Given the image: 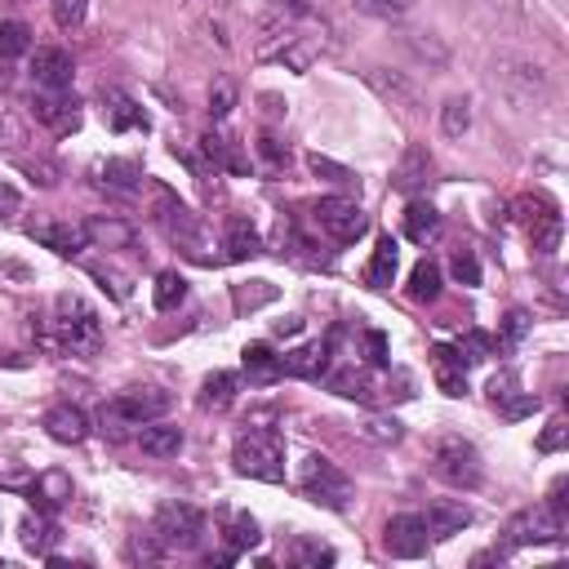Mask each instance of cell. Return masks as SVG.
<instances>
[{
  "instance_id": "obj_37",
  "label": "cell",
  "mask_w": 569,
  "mask_h": 569,
  "mask_svg": "<svg viewBox=\"0 0 569 569\" xmlns=\"http://www.w3.org/2000/svg\"><path fill=\"white\" fill-rule=\"evenodd\" d=\"M31 50V31L23 23H0V63H14Z\"/></svg>"
},
{
  "instance_id": "obj_3",
  "label": "cell",
  "mask_w": 569,
  "mask_h": 569,
  "mask_svg": "<svg viewBox=\"0 0 569 569\" xmlns=\"http://www.w3.org/2000/svg\"><path fill=\"white\" fill-rule=\"evenodd\" d=\"M231 463L241 477L250 481H267V485H280L284 481V441L276 432H245L231 450Z\"/></svg>"
},
{
  "instance_id": "obj_16",
  "label": "cell",
  "mask_w": 569,
  "mask_h": 569,
  "mask_svg": "<svg viewBox=\"0 0 569 569\" xmlns=\"http://www.w3.org/2000/svg\"><path fill=\"white\" fill-rule=\"evenodd\" d=\"M422 520H427V534L432 539H454V534H463L471 526V507L458 503V498H441V503L427 507Z\"/></svg>"
},
{
  "instance_id": "obj_30",
  "label": "cell",
  "mask_w": 569,
  "mask_h": 569,
  "mask_svg": "<svg viewBox=\"0 0 569 569\" xmlns=\"http://www.w3.org/2000/svg\"><path fill=\"white\" fill-rule=\"evenodd\" d=\"M405 236H409L414 245H427V241H437V236H441V214H437L432 205L414 201V205L405 210Z\"/></svg>"
},
{
  "instance_id": "obj_12",
  "label": "cell",
  "mask_w": 569,
  "mask_h": 569,
  "mask_svg": "<svg viewBox=\"0 0 569 569\" xmlns=\"http://www.w3.org/2000/svg\"><path fill=\"white\" fill-rule=\"evenodd\" d=\"M27 236H31L36 245L54 250L59 258H76L80 250H89V236H85L80 223H31Z\"/></svg>"
},
{
  "instance_id": "obj_29",
  "label": "cell",
  "mask_w": 569,
  "mask_h": 569,
  "mask_svg": "<svg viewBox=\"0 0 569 569\" xmlns=\"http://www.w3.org/2000/svg\"><path fill=\"white\" fill-rule=\"evenodd\" d=\"M142 454H152V458H174L182 450V427H165V422H148L142 427V437H138Z\"/></svg>"
},
{
  "instance_id": "obj_13",
  "label": "cell",
  "mask_w": 569,
  "mask_h": 569,
  "mask_svg": "<svg viewBox=\"0 0 569 569\" xmlns=\"http://www.w3.org/2000/svg\"><path fill=\"white\" fill-rule=\"evenodd\" d=\"M72 76H76V63L59 45H45V50L31 54V80L40 89H72Z\"/></svg>"
},
{
  "instance_id": "obj_9",
  "label": "cell",
  "mask_w": 569,
  "mask_h": 569,
  "mask_svg": "<svg viewBox=\"0 0 569 569\" xmlns=\"http://www.w3.org/2000/svg\"><path fill=\"white\" fill-rule=\"evenodd\" d=\"M312 214H316L320 231L329 236V241H339V245H352V241H361V236H365V227H369L365 210H361L352 197H320Z\"/></svg>"
},
{
  "instance_id": "obj_23",
  "label": "cell",
  "mask_w": 569,
  "mask_h": 569,
  "mask_svg": "<svg viewBox=\"0 0 569 569\" xmlns=\"http://www.w3.org/2000/svg\"><path fill=\"white\" fill-rule=\"evenodd\" d=\"M534 210L539 214H530V241H534V250L539 254H556L560 250V214H556V205L552 201H534Z\"/></svg>"
},
{
  "instance_id": "obj_40",
  "label": "cell",
  "mask_w": 569,
  "mask_h": 569,
  "mask_svg": "<svg viewBox=\"0 0 569 569\" xmlns=\"http://www.w3.org/2000/svg\"><path fill=\"white\" fill-rule=\"evenodd\" d=\"M352 5H356L361 14H369V18L396 23V18H405V14L414 10V0H352Z\"/></svg>"
},
{
  "instance_id": "obj_32",
  "label": "cell",
  "mask_w": 569,
  "mask_h": 569,
  "mask_svg": "<svg viewBox=\"0 0 569 569\" xmlns=\"http://www.w3.org/2000/svg\"><path fill=\"white\" fill-rule=\"evenodd\" d=\"M236 388H241V378L236 374H227V369L210 374L205 388H201V409H227L236 401Z\"/></svg>"
},
{
  "instance_id": "obj_17",
  "label": "cell",
  "mask_w": 569,
  "mask_h": 569,
  "mask_svg": "<svg viewBox=\"0 0 569 569\" xmlns=\"http://www.w3.org/2000/svg\"><path fill=\"white\" fill-rule=\"evenodd\" d=\"M93 178H99V187L112 192V197H134L142 187V165L125 161V156H112V161H103L99 169H93Z\"/></svg>"
},
{
  "instance_id": "obj_4",
  "label": "cell",
  "mask_w": 569,
  "mask_h": 569,
  "mask_svg": "<svg viewBox=\"0 0 569 569\" xmlns=\"http://www.w3.org/2000/svg\"><path fill=\"white\" fill-rule=\"evenodd\" d=\"M299 485H303V494H307L312 503H320V507H329V511H347V503H352V477H347L339 463H329V458H320V454H312V458L303 463Z\"/></svg>"
},
{
  "instance_id": "obj_33",
  "label": "cell",
  "mask_w": 569,
  "mask_h": 569,
  "mask_svg": "<svg viewBox=\"0 0 569 569\" xmlns=\"http://www.w3.org/2000/svg\"><path fill=\"white\" fill-rule=\"evenodd\" d=\"M85 236H89V245H103V250H125L134 241V231L116 218H93L85 223Z\"/></svg>"
},
{
  "instance_id": "obj_10",
  "label": "cell",
  "mask_w": 569,
  "mask_h": 569,
  "mask_svg": "<svg viewBox=\"0 0 569 569\" xmlns=\"http://www.w3.org/2000/svg\"><path fill=\"white\" fill-rule=\"evenodd\" d=\"M427 520L422 516H414V511H405V516H392L388 520V530H383V543H388V552L392 556H401V560H418L422 552H427Z\"/></svg>"
},
{
  "instance_id": "obj_20",
  "label": "cell",
  "mask_w": 569,
  "mask_h": 569,
  "mask_svg": "<svg viewBox=\"0 0 569 569\" xmlns=\"http://www.w3.org/2000/svg\"><path fill=\"white\" fill-rule=\"evenodd\" d=\"M103 116H108V125H112L116 134H125V129H148V112H142L125 89H103Z\"/></svg>"
},
{
  "instance_id": "obj_55",
  "label": "cell",
  "mask_w": 569,
  "mask_h": 569,
  "mask_svg": "<svg viewBox=\"0 0 569 569\" xmlns=\"http://www.w3.org/2000/svg\"><path fill=\"white\" fill-rule=\"evenodd\" d=\"M18 205H23V197H18V187H10V182H0V218H10V214H18Z\"/></svg>"
},
{
  "instance_id": "obj_43",
  "label": "cell",
  "mask_w": 569,
  "mask_h": 569,
  "mask_svg": "<svg viewBox=\"0 0 569 569\" xmlns=\"http://www.w3.org/2000/svg\"><path fill=\"white\" fill-rule=\"evenodd\" d=\"M267 14L284 18V23H307L316 14V0H263Z\"/></svg>"
},
{
  "instance_id": "obj_14",
  "label": "cell",
  "mask_w": 569,
  "mask_h": 569,
  "mask_svg": "<svg viewBox=\"0 0 569 569\" xmlns=\"http://www.w3.org/2000/svg\"><path fill=\"white\" fill-rule=\"evenodd\" d=\"M432 174H437L432 156H427V148H418V142H414V148H405V156H401V165L392 174V187H396V192H405V197H418V192H427Z\"/></svg>"
},
{
  "instance_id": "obj_31",
  "label": "cell",
  "mask_w": 569,
  "mask_h": 569,
  "mask_svg": "<svg viewBox=\"0 0 569 569\" xmlns=\"http://www.w3.org/2000/svg\"><path fill=\"white\" fill-rule=\"evenodd\" d=\"M409 299L414 303H437L441 299V267L432 258L414 263V271H409Z\"/></svg>"
},
{
  "instance_id": "obj_7",
  "label": "cell",
  "mask_w": 569,
  "mask_h": 569,
  "mask_svg": "<svg viewBox=\"0 0 569 569\" xmlns=\"http://www.w3.org/2000/svg\"><path fill=\"white\" fill-rule=\"evenodd\" d=\"M507 543L511 547H539V543H560V534H565V516L556 511V507H547V503H534V507H526V511H516L511 520H507Z\"/></svg>"
},
{
  "instance_id": "obj_59",
  "label": "cell",
  "mask_w": 569,
  "mask_h": 569,
  "mask_svg": "<svg viewBox=\"0 0 569 569\" xmlns=\"http://www.w3.org/2000/svg\"><path fill=\"white\" fill-rule=\"evenodd\" d=\"M471 5H494V0H471Z\"/></svg>"
},
{
  "instance_id": "obj_46",
  "label": "cell",
  "mask_w": 569,
  "mask_h": 569,
  "mask_svg": "<svg viewBox=\"0 0 569 569\" xmlns=\"http://www.w3.org/2000/svg\"><path fill=\"white\" fill-rule=\"evenodd\" d=\"M361 437H365V441H378V445H396V441L405 437V427H401L396 418H369V422L361 427Z\"/></svg>"
},
{
  "instance_id": "obj_34",
  "label": "cell",
  "mask_w": 569,
  "mask_h": 569,
  "mask_svg": "<svg viewBox=\"0 0 569 569\" xmlns=\"http://www.w3.org/2000/svg\"><path fill=\"white\" fill-rule=\"evenodd\" d=\"M290 560L303 565V569H320V565H334V547L320 543V539H294Z\"/></svg>"
},
{
  "instance_id": "obj_58",
  "label": "cell",
  "mask_w": 569,
  "mask_h": 569,
  "mask_svg": "<svg viewBox=\"0 0 569 569\" xmlns=\"http://www.w3.org/2000/svg\"><path fill=\"white\" fill-rule=\"evenodd\" d=\"M299 329H303V320L290 316V320H280V325H276V334H299Z\"/></svg>"
},
{
  "instance_id": "obj_25",
  "label": "cell",
  "mask_w": 569,
  "mask_h": 569,
  "mask_svg": "<svg viewBox=\"0 0 569 569\" xmlns=\"http://www.w3.org/2000/svg\"><path fill=\"white\" fill-rule=\"evenodd\" d=\"M218 526H223V539H227V547L241 556V552H250V547H258V520L250 516V511H223L218 516Z\"/></svg>"
},
{
  "instance_id": "obj_1",
  "label": "cell",
  "mask_w": 569,
  "mask_h": 569,
  "mask_svg": "<svg viewBox=\"0 0 569 569\" xmlns=\"http://www.w3.org/2000/svg\"><path fill=\"white\" fill-rule=\"evenodd\" d=\"M45 343L59 347V352H72V356H93L103 347V320L80 294H59Z\"/></svg>"
},
{
  "instance_id": "obj_49",
  "label": "cell",
  "mask_w": 569,
  "mask_h": 569,
  "mask_svg": "<svg viewBox=\"0 0 569 569\" xmlns=\"http://www.w3.org/2000/svg\"><path fill=\"white\" fill-rule=\"evenodd\" d=\"M565 441H569V422H565V418L556 414V418H552V422L543 427V437H539V450H543V454H556V450H560Z\"/></svg>"
},
{
  "instance_id": "obj_48",
  "label": "cell",
  "mask_w": 569,
  "mask_h": 569,
  "mask_svg": "<svg viewBox=\"0 0 569 569\" xmlns=\"http://www.w3.org/2000/svg\"><path fill=\"white\" fill-rule=\"evenodd\" d=\"M450 267H454L458 284H481V263H477V254H471V250H458Z\"/></svg>"
},
{
  "instance_id": "obj_50",
  "label": "cell",
  "mask_w": 569,
  "mask_h": 569,
  "mask_svg": "<svg viewBox=\"0 0 569 569\" xmlns=\"http://www.w3.org/2000/svg\"><path fill=\"white\" fill-rule=\"evenodd\" d=\"M490 347H494V343H490L485 334H467V339L458 343V356H463L467 365H477V361H485V356H490Z\"/></svg>"
},
{
  "instance_id": "obj_11",
  "label": "cell",
  "mask_w": 569,
  "mask_h": 569,
  "mask_svg": "<svg viewBox=\"0 0 569 569\" xmlns=\"http://www.w3.org/2000/svg\"><path fill=\"white\" fill-rule=\"evenodd\" d=\"M31 116L45 125V129H54V134H72L80 125V108L76 99H67V89H45L31 99Z\"/></svg>"
},
{
  "instance_id": "obj_28",
  "label": "cell",
  "mask_w": 569,
  "mask_h": 569,
  "mask_svg": "<svg viewBox=\"0 0 569 569\" xmlns=\"http://www.w3.org/2000/svg\"><path fill=\"white\" fill-rule=\"evenodd\" d=\"M280 369L294 374V378H320L329 369V343H312V347H299L290 356H280Z\"/></svg>"
},
{
  "instance_id": "obj_22",
  "label": "cell",
  "mask_w": 569,
  "mask_h": 569,
  "mask_svg": "<svg viewBox=\"0 0 569 569\" xmlns=\"http://www.w3.org/2000/svg\"><path fill=\"white\" fill-rule=\"evenodd\" d=\"M201 152L214 161V165H223L227 174H250V156H245V148L236 142L231 134H205L201 138Z\"/></svg>"
},
{
  "instance_id": "obj_42",
  "label": "cell",
  "mask_w": 569,
  "mask_h": 569,
  "mask_svg": "<svg viewBox=\"0 0 569 569\" xmlns=\"http://www.w3.org/2000/svg\"><path fill=\"white\" fill-rule=\"evenodd\" d=\"M441 129H445L450 138H463V134L471 129V103H467V99H450V103L441 108Z\"/></svg>"
},
{
  "instance_id": "obj_19",
  "label": "cell",
  "mask_w": 569,
  "mask_h": 569,
  "mask_svg": "<svg viewBox=\"0 0 569 569\" xmlns=\"http://www.w3.org/2000/svg\"><path fill=\"white\" fill-rule=\"evenodd\" d=\"M45 432H50L59 445H80L89 437V418L76 405H54L50 414H45Z\"/></svg>"
},
{
  "instance_id": "obj_27",
  "label": "cell",
  "mask_w": 569,
  "mask_h": 569,
  "mask_svg": "<svg viewBox=\"0 0 569 569\" xmlns=\"http://www.w3.org/2000/svg\"><path fill=\"white\" fill-rule=\"evenodd\" d=\"M396 263H401V250H396L392 236H383V241L374 245V258H369V267H365V280L374 284V290H388V284L396 280Z\"/></svg>"
},
{
  "instance_id": "obj_45",
  "label": "cell",
  "mask_w": 569,
  "mask_h": 569,
  "mask_svg": "<svg viewBox=\"0 0 569 569\" xmlns=\"http://www.w3.org/2000/svg\"><path fill=\"white\" fill-rule=\"evenodd\" d=\"M50 10H54V23L63 31H76L85 23V14H89V0H50Z\"/></svg>"
},
{
  "instance_id": "obj_15",
  "label": "cell",
  "mask_w": 569,
  "mask_h": 569,
  "mask_svg": "<svg viewBox=\"0 0 569 569\" xmlns=\"http://www.w3.org/2000/svg\"><path fill=\"white\" fill-rule=\"evenodd\" d=\"M365 80H369V89L378 93V99H388L392 108H405V112H418V85L414 80H405L401 72H388V67H369L365 72Z\"/></svg>"
},
{
  "instance_id": "obj_8",
  "label": "cell",
  "mask_w": 569,
  "mask_h": 569,
  "mask_svg": "<svg viewBox=\"0 0 569 569\" xmlns=\"http://www.w3.org/2000/svg\"><path fill=\"white\" fill-rule=\"evenodd\" d=\"M169 405H174V396L161 392V388H129V392H121L112 405H103V418L125 422V427H148V422L165 418Z\"/></svg>"
},
{
  "instance_id": "obj_26",
  "label": "cell",
  "mask_w": 569,
  "mask_h": 569,
  "mask_svg": "<svg viewBox=\"0 0 569 569\" xmlns=\"http://www.w3.org/2000/svg\"><path fill=\"white\" fill-rule=\"evenodd\" d=\"M241 365H245V378H250V383H258V388L276 383V378L284 374V369H280V356H276L267 343H250V347L241 352Z\"/></svg>"
},
{
  "instance_id": "obj_39",
  "label": "cell",
  "mask_w": 569,
  "mask_h": 569,
  "mask_svg": "<svg viewBox=\"0 0 569 569\" xmlns=\"http://www.w3.org/2000/svg\"><path fill=\"white\" fill-rule=\"evenodd\" d=\"M152 299H156L161 312H174V307L187 299V280H182L178 271H161V276H156V294H152Z\"/></svg>"
},
{
  "instance_id": "obj_24",
  "label": "cell",
  "mask_w": 569,
  "mask_h": 569,
  "mask_svg": "<svg viewBox=\"0 0 569 569\" xmlns=\"http://www.w3.org/2000/svg\"><path fill=\"white\" fill-rule=\"evenodd\" d=\"M31 503H36V511H59L63 503H72V477L67 471H45V477H36Z\"/></svg>"
},
{
  "instance_id": "obj_21",
  "label": "cell",
  "mask_w": 569,
  "mask_h": 569,
  "mask_svg": "<svg viewBox=\"0 0 569 569\" xmlns=\"http://www.w3.org/2000/svg\"><path fill=\"white\" fill-rule=\"evenodd\" d=\"M432 365H437V383L445 396H467V361L458 356V347H432Z\"/></svg>"
},
{
  "instance_id": "obj_51",
  "label": "cell",
  "mask_w": 569,
  "mask_h": 569,
  "mask_svg": "<svg viewBox=\"0 0 569 569\" xmlns=\"http://www.w3.org/2000/svg\"><path fill=\"white\" fill-rule=\"evenodd\" d=\"M18 142H27V138H23V125H18L14 116H0V148L14 152Z\"/></svg>"
},
{
  "instance_id": "obj_2",
  "label": "cell",
  "mask_w": 569,
  "mask_h": 569,
  "mask_svg": "<svg viewBox=\"0 0 569 569\" xmlns=\"http://www.w3.org/2000/svg\"><path fill=\"white\" fill-rule=\"evenodd\" d=\"M494 85H498V93H503V99H507L516 112L543 108L547 93H552L547 72H543L534 59H526V54H498V59H494Z\"/></svg>"
},
{
  "instance_id": "obj_44",
  "label": "cell",
  "mask_w": 569,
  "mask_h": 569,
  "mask_svg": "<svg viewBox=\"0 0 569 569\" xmlns=\"http://www.w3.org/2000/svg\"><path fill=\"white\" fill-rule=\"evenodd\" d=\"M307 165H312V174L316 178H325V182H339V187H352L356 182V174L347 169V165H339V161H329V156H307Z\"/></svg>"
},
{
  "instance_id": "obj_36",
  "label": "cell",
  "mask_w": 569,
  "mask_h": 569,
  "mask_svg": "<svg viewBox=\"0 0 569 569\" xmlns=\"http://www.w3.org/2000/svg\"><path fill=\"white\" fill-rule=\"evenodd\" d=\"M54 534H59V530H54L45 516H27V520H23V547H27V552H36V556H50Z\"/></svg>"
},
{
  "instance_id": "obj_38",
  "label": "cell",
  "mask_w": 569,
  "mask_h": 569,
  "mask_svg": "<svg viewBox=\"0 0 569 569\" xmlns=\"http://www.w3.org/2000/svg\"><path fill=\"white\" fill-rule=\"evenodd\" d=\"M165 223H169V236L182 245H201V227H197V214L182 210V205H169L165 210Z\"/></svg>"
},
{
  "instance_id": "obj_47",
  "label": "cell",
  "mask_w": 569,
  "mask_h": 569,
  "mask_svg": "<svg viewBox=\"0 0 569 569\" xmlns=\"http://www.w3.org/2000/svg\"><path fill=\"white\" fill-rule=\"evenodd\" d=\"M231 108H236V85H231L227 76H218V80L210 85V116H214V121H223Z\"/></svg>"
},
{
  "instance_id": "obj_6",
  "label": "cell",
  "mask_w": 569,
  "mask_h": 569,
  "mask_svg": "<svg viewBox=\"0 0 569 569\" xmlns=\"http://www.w3.org/2000/svg\"><path fill=\"white\" fill-rule=\"evenodd\" d=\"M437 477L450 481L454 490H477L485 481V463H481L477 445L463 437H445L437 445Z\"/></svg>"
},
{
  "instance_id": "obj_57",
  "label": "cell",
  "mask_w": 569,
  "mask_h": 569,
  "mask_svg": "<svg viewBox=\"0 0 569 569\" xmlns=\"http://www.w3.org/2000/svg\"><path fill=\"white\" fill-rule=\"evenodd\" d=\"M526 325H530V320H526V312H511V316H507V339L516 343L520 334H526Z\"/></svg>"
},
{
  "instance_id": "obj_52",
  "label": "cell",
  "mask_w": 569,
  "mask_h": 569,
  "mask_svg": "<svg viewBox=\"0 0 569 569\" xmlns=\"http://www.w3.org/2000/svg\"><path fill=\"white\" fill-rule=\"evenodd\" d=\"M93 276L103 280V290H112V299H129V284H125V276H116V271H108V267H93Z\"/></svg>"
},
{
  "instance_id": "obj_35",
  "label": "cell",
  "mask_w": 569,
  "mask_h": 569,
  "mask_svg": "<svg viewBox=\"0 0 569 569\" xmlns=\"http://www.w3.org/2000/svg\"><path fill=\"white\" fill-rule=\"evenodd\" d=\"M271 299H276V284H267V280H250V284H236V290H231L236 312H258Z\"/></svg>"
},
{
  "instance_id": "obj_54",
  "label": "cell",
  "mask_w": 569,
  "mask_h": 569,
  "mask_svg": "<svg viewBox=\"0 0 569 569\" xmlns=\"http://www.w3.org/2000/svg\"><path fill=\"white\" fill-rule=\"evenodd\" d=\"M23 169H27L31 182H40V187H54V182H59V169H54V165H45V161H27Z\"/></svg>"
},
{
  "instance_id": "obj_53",
  "label": "cell",
  "mask_w": 569,
  "mask_h": 569,
  "mask_svg": "<svg viewBox=\"0 0 569 569\" xmlns=\"http://www.w3.org/2000/svg\"><path fill=\"white\" fill-rule=\"evenodd\" d=\"M365 347H369V365H388L392 356H388V339L378 334V329H369L365 334Z\"/></svg>"
},
{
  "instance_id": "obj_5",
  "label": "cell",
  "mask_w": 569,
  "mask_h": 569,
  "mask_svg": "<svg viewBox=\"0 0 569 569\" xmlns=\"http://www.w3.org/2000/svg\"><path fill=\"white\" fill-rule=\"evenodd\" d=\"M152 534L165 552H192L205 534V511L192 503H165L152 520Z\"/></svg>"
},
{
  "instance_id": "obj_18",
  "label": "cell",
  "mask_w": 569,
  "mask_h": 569,
  "mask_svg": "<svg viewBox=\"0 0 569 569\" xmlns=\"http://www.w3.org/2000/svg\"><path fill=\"white\" fill-rule=\"evenodd\" d=\"M223 250H227V258L231 263H245V258H258L263 254V236H258V227L250 223V218H227V227H223Z\"/></svg>"
},
{
  "instance_id": "obj_56",
  "label": "cell",
  "mask_w": 569,
  "mask_h": 569,
  "mask_svg": "<svg viewBox=\"0 0 569 569\" xmlns=\"http://www.w3.org/2000/svg\"><path fill=\"white\" fill-rule=\"evenodd\" d=\"M258 148H263V156H267L271 165H284V161H290V152H284L271 134H263V138H258Z\"/></svg>"
},
{
  "instance_id": "obj_41",
  "label": "cell",
  "mask_w": 569,
  "mask_h": 569,
  "mask_svg": "<svg viewBox=\"0 0 569 569\" xmlns=\"http://www.w3.org/2000/svg\"><path fill=\"white\" fill-rule=\"evenodd\" d=\"M494 405L507 422H516V418H530L539 409V396L534 392H503V396H494Z\"/></svg>"
}]
</instances>
